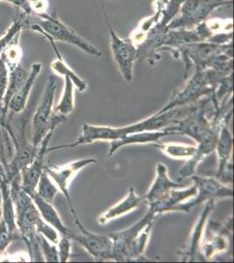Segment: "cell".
Returning a JSON list of instances; mask_svg holds the SVG:
<instances>
[{
	"instance_id": "d6a6232c",
	"label": "cell",
	"mask_w": 234,
	"mask_h": 263,
	"mask_svg": "<svg viewBox=\"0 0 234 263\" xmlns=\"http://www.w3.org/2000/svg\"><path fill=\"white\" fill-rule=\"evenodd\" d=\"M21 239L20 234L17 233H12L7 227L6 222L2 217L0 219V258L3 255L6 248L9 247L10 244L15 239Z\"/></svg>"
},
{
	"instance_id": "e575fe53",
	"label": "cell",
	"mask_w": 234,
	"mask_h": 263,
	"mask_svg": "<svg viewBox=\"0 0 234 263\" xmlns=\"http://www.w3.org/2000/svg\"><path fill=\"white\" fill-rule=\"evenodd\" d=\"M72 239L68 236H63L59 239L57 243V249H58V255L60 262H68L72 251Z\"/></svg>"
},
{
	"instance_id": "e0dca14e",
	"label": "cell",
	"mask_w": 234,
	"mask_h": 263,
	"mask_svg": "<svg viewBox=\"0 0 234 263\" xmlns=\"http://www.w3.org/2000/svg\"><path fill=\"white\" fill-rule=\"evenodd\" d=\"M156 171H157L156 179L148 193L144 196L146 203L148 205L159 200L169 191H172V189H183L185 187L184 184L179 183V182H173L169 179L168 170L165 164L158 163L156 167Z\"/></svg>"
},
{
	"instance_id": "f35d334b",
	"label": "cell",
	"mask_w": 234,
	"mask_h": 263,
	"mask_svg": "<svg viewBox=\"0 0 234 263\" xmlns=\"http://www.w3.org/2000/svg\"><path fill=\"white\" fill-rule=\"evenodd\" d=\"M169 0H157V3H156V8H160L163 10V7L165 6L167 2Z\"/></svg>"
},
{
	"instance_id": "ab89813d",
	"label": "cell",
	"mask_w": 234,
	"mask_h": 263,
	"mask_svg": "<svg viewBox=\"0 0 234 263\" xmlns=\"http://www.w3.org/2000/svg\"><path fill=\"white\" fill-rule=\"evenodd\" d=\"M3 179H7V176H6V171L4 168L3 165L0 163V180Z\"/></svg>"
},
{
	"instance_id": "7402d4cb",
	"label": "cell",
	"mask_w": 234,
	"mask_h": 263,
	"mask_svg": "<svg viewBox=\"0 0 234 263\" xmlns=\"http://www.w3.org/2000/svg\"><path fill=\"white\" fill-rule=\"evenodd\" d=\"M45 38L48 39V42H50L51 45L54 48V53H55L57 57L56 59L53 63H51L50 67L53 72L55 73L57 76L68 77L73 82L74 86L76 87L78 90H80V92L86 90L87 88H88L87 82L81 79L74 70H72L69 66L67 65V63L63 60L62 55L60 54L59 51L58 50L54 40L51 39L49 37H45Z\"/></svg>"
},
{
	"instance_id": "74e56055",
	"label": "cell",
	"mask_w": 234,
	"mask_h": 263,
	"mask_svg": "<svg viewBox=\"0 0 234 263\" xmlns=\"http://www.w3.org/2000/svg\"><path fill=\"white\" fill-rule=\"evenodd\" d=\"M10 115H11V112L6 110L5 105H4L3 101L0 100V126L6 127L10 119Z\"/></svg>"
},
{
	"instance_id": "cb8c5ba5",
	"label": "cell",
	"mask_w": 234,
	"mask_h": 263,
	"mask_svg": "<svg viewBox=\"0 0 234 263\" xmlns=\"http://www.w3.org/2000/svg\"><path fill=\"white\" fill-rule=\"evenodd\" d=\"M8 69H9V84H8L6 95L3 99V104L7 111H9L8 105L12 97L18 91L21 85L24 84L29 74V72L27 71L21 64L14 66Z\"/></svg>"
},
{
	"instance_id": "f546056e",
	"label": "cell",
	"mask_w": 234,
	"mask_h": 263,
	"mask_svg": "<svg viewBox=\"0 0 234 263\" xmlns=\"http://www.w3.org/2000/svg\"><path fill=\"white\" fill-rule=\"evenodd\" d=\"M19 37H20V33L15 37L12 43L8 46V48H6V50L4 51L2 54L0 55L8 69L21 64V59H22L23 53H22V49L19 46Z\"/></svg>"
},
{
	"instance_id": "d590c367",
	"label": "cell",
	"mask_w": 234,
	"mask_h": 263,
	"mask_svg": "<svg viewBox=\"0 0 234 263\" xmlns=\"http://www.w3.org/2000/svg\"><path fill=\"white\" fill-rule=\"evenodd\" d=\"M9 84V69L0 57V100L3 101Z\"/></svg>"
},
{
	"instance_id": "ba28073f",
	"label": "cell",
	"mask_w": 234,
	"mask_h": 263,
	"mask_svg": "<svg viewBox=\"0 0 234 263\" xmlns=\"http://www.w3.org/2000/svg\"><path fill=\"white\" fill-rule=\"evenodd\" d=\"M193 182L197 187V193L190 201H186L180 203L172 209L173 212L188 213L199 205L200 203L206 202L210 199L219 198H231L233 197V189L231 186L225 185L220 180L214 177H203L198 175H193Z\"/></svg>"
},
{
	"instance_id": "52a82bcc",
	"label": "cell",
	"mask_w": 234,
	"mask_h": 263,
	"mask_svg": "<svg viewBox=\"0 0 234 263\" xmlns=\"http://www.w3.org/2000/svg\"><path fill=\"white\" fill-rule=\"evenodd\" d=\"M231 5L232 0H185L181 6L179 16L169 22L166 30L193 29L206 21L215 10Z\"/></svg>"
},
{
	"instance_id": "d6986e66",
	"label": "cell",
	"mask_w": 234,
	"mask_h": 263,
	"mask_svg": "<svg viewBox=\"0 0 234 263\" xmlns=\"http://www.w3.org/2000/svg\"><path fill=\"white\" fill-rule=\"evenodd\" d=\"M42 64L40 63H34L29 71L28 77H27L24 84L21 85L20 88L18 89V91L15 93L10 100L8 108L9 111L13 114H20L25 111L26 106H27V101L29 99V95L32 89H33V84L35 83L36 79L41 71Z\"/></svg>"
},
{
	"instance_id": "277c9868",
	"label": "cell",
	"mask_w": 234,
	"mask_h": 263,
	"mask_svg": "<svg viewBox=\"0 0 234 263\" xmlns=\"http://www.w3.org/2000/svg\"><path fill=\"white\" fill-rule=\"evenodd\" d=\"M226 76L228 75L212 69H195L189 81L173 92L168 103L158 112L192 105L203 98L212 96L220 82Z\"/></svg>"
},
{
	"instance_id": "1f68e13d",
	"label": "cell",
	"mask_w": 234,
	"mask_h": 263,
	"mask_svg": "<svg viewBox=\"0 0 234 263\" xmlns=\"http://www.w3.org/2000/svg\"><path fill=\"white\" fill-rule=\"evenodd\" d=\"M37 240H38L39 250L41 252L45 261L59 262V255H58L56 244L50 242L46 237L39 233L37 234Z\"/></svg>"
},
{
	"instance_id": "8d00e7d4",
	"label": "cell",
	"mask_w": 234,
	"mask_h": 263,
	"mask_svg": "<svg viewBox=\"0 0 234 263\" xmlns=\"http://www.w3.org/2000/svg\"><path fill=\"white\" fill-rule=\"evenodd\" d=\"M28 3L32 12L35 13L37 17L47 13L49 6L48 0H28Z\"/></svg>"
},
{
	"instance_id": "44dd1931",
	"label": "cell",
	"mask_w": 234,
	"mask_h": 263,
	"mask_svg": "<svg viewBox=\"0 0 234 263\" xmlns=\"http://www.w3.org/2000/svg\"><path fill=\"white\" fill-rule=\"evenodd\" d=\"M169 136L168 133L163 129L159 131H147L136 133L127 135L121 140L110 141V149L109 156H112L118 151L121 147L127 145L134 144L157 143L160 141L161 138Z\"/></svg>"
},
{
	"instance_id": "2e32d148",
	"label": "cell",
	"mask_w": 234,
	"mask_h": 263,
	"mask_svg": "<svg viewBox=\"0 0 234 263\" xmlns=\"http://www.w3.org/2000/svg\"><path fill=\"white\" fill-rule=\"evenodd\" d=\"M145 197H140L135 192L133 187L130 188L129 194L121 202L115 204L114 206L106 211L98 218V223L101 226H105L109 222L120 218L122 216L131 213L134 210L137 209L142 203H145Z\"/></svg>"
},
{
	"instance_id": "ac0fdd59",
	"label": "cell",
	"mask_w": 234,
	"mask_h": 263,
	"mask_svg": "<svg viewBox=\"0 0 234 263\" xmlns=\"http://www.w3.org/2000/svg\"><path fill=\"white\" fill-rule=\"evenodd\" d=\"M233 138L231 133L228 129L227 124L223 125L220 129V135L217 142L216 148L219 158V167L217 172V179H221L225 177L227 171L231 173V164L230 163L231 153H232Z\"/></svg>"
},
{
	"instance_id": "8992f818",
	"label": "cell",
	"mask_w": 234,
	"mask_h": 263,
	"mask_svg": "<svg viewBox=\"0 0 234 263\" xmlns=\"http://www.w3.org/2000/svg\"><path fill=\"white\" fill-rule=\"evenodd\" d=\"M38 18L39 21L30 26L31 30L40 33L44 37H49L54 42L58 41L75 46L93 57H101V51L79 35L71 27L64 24L55 14L44 13L38 16Z\"/></svg>"
},
{
	"instance_id": "7c38bea8",
	"label": "cell",
	"mask_w": 234,
	"mask_h": 263,
	"mask_svg": "<svg viewBox=\"0 0 234 263\" xmlns=\"http://www.w3.org/2000/svg\"><path fill=\"white\" fill-rule=\"evenodd\" d=\"M54 131H50L45 136L38 147L35 156L32 162L25 170L21 171V188L31 195L36 191V187L39 182V177L44 172L45 161L48 153V144L53 136Z\"/></svg>"
},
{
	"instance_id": "ffe728a7",
	"label": "cell",
	"mask_w": 234,
	"mask_h": 263,
	"mask_svg": "<svg viewBox=\"0 0 234 263\" xmlns=\"http://www.w3.org/2000/svg\"><path fill=\"white\" fill-rule=\"evenodd\" d=\"M29 196L45 221L50 224L51 227H53L55 230L58 231L62 236H70L73 231L66 227L65 224L63 223L62 219L59 217V213L53 206L52 203H48L44 199H42L41 197L38 196L36 192H33Z\"/></svg>"
},
{
	"instance_id": "8fae6325",
	"label": "cell",
	"mask_w": 234,
	"mask_h": 263,
	"mask_svg": "<svg viewBox=\"0 0 234 263\" xmlns=\"http://www.w3.org/2000/svg\"><path fill=\"white\" fill-rule=\"evenodd\" d=\"M97 163V160L95 158L80 159L75 162H69L61 166H45V171L48 174L51 179L54 181L55 185L59 189V192H61L69 203V208L73 216L77 215L74 204L72 203L71 197L69 194V187L72 181L79 171L83 167L90 164Z\"/></svg>"
},
{
	"instance_id": "30bf717a",
	"label": "cell",
	"mask_w": 234,
	"mask_h": 263,
	"mask_svg": "<svg viewBox=\"0 0 234 263\" xmlns=\"http://www.w3.org/2000/svg\"><path fill=\"white\" fill-rule=\"evenodd\" d=\"M104 17L106 20L110 34V47L113 58L117 68L121 72L125 81L131 82L133 78V67L137 59V48L130 38L121 39L115 32L103 8Z\"/></svg>"
},
{
	"instance_id": "5bb4252c",
	"label": "cell",
	"mask_w": 234,
	"mask_h": 263,
	"mask_svg": "<svg viewBox=\"0 0 234 263\" xmlns=\"http://www.w3.org/2000/svg\"><path fill=\"white\" fill-rule=\"evenodd\" d=\"M215 205L214 199L205 202V206L202 212L201 215L199 217V220L195 224V228L193 229L190 236V242L186 248L180 253V258L182 261H204L200 254V246H201L202 239L204 236V230L205 224L210 213L214 210Z\"/></svg>"
},
{
	"instance_id": "9c48e42d",
	"label": "cell",
	"mask_w": 234,
	"mask_h": 263,
	"mask_svg": "<svg viewBox=\"0 0 234 263\" xmlns=\"http://www.w3.org/2000/svg\"><path fill=\"white\" fill-rule=\"evenodd\" d=\"M74 218L80 233L72 232L69 238L85 248L96 261L114 260V245L111 237L90 233L84 228L77 215L74 216Z\"/></svg>"
},
{
	"instance_id": "4fadbf2b",
	"label": "cell",
	"mask_w": 234,
	"mask_h": 263,
	"mask_svg": "<svg viewBox=\"0 0 234 263\" xmlns=\"http://www.w3.org/2000/svg\"><path fill=\"white\" fill-rule=\"evenodd\" d=\"M211 232L207 236H203L200 254L203 260H209L214 259L215 256L220 254H225L228 251L231 247L230 239L227 236L228 233H231V219L228 224L220 228L219 230V224L216 227L211 226Z\"/></svg>"
},
{
	"instance_id": "f1b7e54d",
	"label": "cell",
	"mask_w": 234,
	"mask_h": 263,
	"mask_svg": "<svg viewBox=\"0 0 234 263\" xmlns=\"http://www.w3.org/2000/svg\"><path fill=\"white\" fill-rule=\"evenodd\" d=\"M35 192L42 199L50 203H53L55 196L59 192V189L55 185L54 181L51 179V177L48 176V174L45 171V170L44 172L39 177Z\"/></svg>"
},
{
	"instance_id": "9a60e30c",
	"label": "cell",
	"mask_w": 234,
	"mask_h": 263,
	"mask_svg": "<svg viewBox=\"0 0 234 263\" xmlns=\"http://www.w3.org/2000/svg\"><path fill=\"white\" fill-rule=\"evenodd\" d=\"M197 193L195 183L188 188L183 190L172 189L167 194L164 195L159 200L148 205V210L156 215L172 213V209L180 203L192 199Z\"/></svg>"
},
{
	"instance_id": "7a4b0ae2",
	"label": "cell",
	"mask_w": 234,
	"mask_h": 263,
	"mask_svg": "<svg viewBox=\"0 0 234 263\" xmlns=\"http://www.w3.org/2000/svg\"><path fill=\"white\" fill-rule=\"evenodd\" d=\"M14 203L15 220L21 239L27 245L31 261H45L37 240L36 224L40 217L39 211L27 192L21 188V177L9 182Z\"/></svg>"
},
{
	"instance_id": "83f0119b",
	"label": "cell",
	"mask_w": 234,
	"mask_h": 263,
	"mask_svg": "<svg viewBox=\"0 0 234 263\" xmlns=\"http://www.w3.org/2000/svg\"><path fill=\"white\" fill-rule=\"evenodd\" d=\"M14 143L8 130L3 126H0V163L6 167L9 164L14 156Z\"/></svg>"
},
{
	"instance_id": "6da1fadb",
	"label": "cell",
	"mask_w": 234,
	"mask_h": 263,
	"mask_svg": "<svg viewBox=\"0 0 234 263\" xmlns=\"http://www.w3.org/2000/svg\"><path fill=\"white\" fill-rule=\"evenodd\" d=\"M190 107L192 105H185L182 107L173 108L164 112H157L153 116L150 117L142 121L132 124L130 126H122V127L93 126L89 124H84L82 134L74 143L48 147V152L71 148V147L73 148L80 145L91 144L95 141H117L126 137L127 135L141 133V132L163 130L168 126L176 125L178 122V120L189 112Z\"/></svg>"
},
{
	"instance_id": "60d3db41",
	"label": "cell",
	"mask_w": 234,
	"mask_h": 263,
	"mask_svg": "<svg viewBox=\"0 0 234 263\" xmlns=\"http://www.w3.org/2000/svg\"><path fill=\"white\" fill-rule=\"evenodd\" d=\"M1 217H2V213H1V211H0V219H1Z\"/></svg>"
},
{
	"instance_id": "4316f807",
	"label": "cell",
	"mask_w": 234,
	"mask_h": 263,
	"mask_svg": "<svg viewBox=\"0 0 234 263\" xmlns=\"http://www.w3.org/2000/svg\"><path fill=\"white\" fill-rule=\"evenodd\" d=\"M64 78H65V87L63 90L62 96L60 98L59 104L54 107V111L57 114L67 116L68 114H72L75 107L74 85L68 77H64Z\"/></svg>"
},
{
	"instance_id": "4dcf8cb0",
	"label": "cell",
	"mask_w": 234,
	"mask_h": 263,
	"mask_svg": "<svg viewBox=\"0 0 234 263\" xmlns=\"http://www.w3.org/2000/svg\"><path fill=\"white\" fill-rule=\"evenodd\" d=\"M184 1L185 0H169L162 10L160 21L157 26L166 29V27L168 26L169 22L172 20H174L179 13L181 6L183 5Z\"/></svg>"
},
{
	"instance_id": "3957f363",
	"label": "cell",
	"mask_w": 234,
	"mask_h": 263,
	"mask_svg": "<svg viewBox=\"0 0 234 263\" xmlns=\"http://www.w3.org/2000/svg\"><path fill=\"white\" fill-rule=\"evenodd\" d=\"M157 217L158 215L148 210L143 218L131 228L109 234L114 245V260L116 261L145 260L144 252Z\"/></svg>"
},
{
	"instance_id": "d4e9b609",
	"label": "cell",
	"mask_w": 234,
	"mask_h": 263,
	"mask_svg": "<svg viewBox=\"0 0 234 263\" xmlns=\"http://www.w3.org/2000/svg\"><path fill=\"white\" fill-rule=\"evenodd\" d=\"M155 147L160 149L166 156L173 159L189 160L197 152V146L179 143H155Z\"/></svg>"
},
{
	"instance_id": "603a6c76",
	"label": "cell",
	"mask_w": 234,
	"mask_h": 263,
	"mask_svg": "<svg viewBox=\"0 0 234 263\" xmlns=\"http://www.w3.org/2000/svg\"><path fill=\"white\" fill-rule=\"evenodd\" d=\"M0 193H1V213L2 218L6 222L12 233L17 232V226L15 220L14 203L12 200L11 187L7 179L0 180Z\"/></svg>"
},
{
	"instance_id": "5b68a950",
	"label": "cell",
	"mask_w": 234,
	"mask_h": 263,
	"mask_svg": "<svg viewBox=\"0 0 234 263\" xmlns=\"http://www.w3.org/2000/svg\"><path fill=\"white\" fill-rule=\"evenodd\" d=\"M57 78L55 76L48 78V84L45 89L41 100L39 102L32 119V143L36 147L45 136L50 131H54L57 126L67 121V116L57 114L54 111V95L57 89Z\"/></svg>"
},
{
	"instance_id": "484cf974",
	"label": "cell",
	"mask_w": 234,
	"mask_h": 263,
	"mask_svg": "<svg viewBox=\"0 0 234 263\" xmlns=\"http://www.w3.org/2000/svg\"><path fill=\"white\" fill-rule=\"evenodd\" d=\"M28 17L29 16L25 14L24 12H20L13 20L6 33L0 38V55L6 48H8V46L12 43L15 37L21 33L22 29L27 27Z\"/></svg>"
},
{
	"instance_id": "836d02e7",
	"label": "cell",
	"mask_w": 234,
	"mask_h": 263,
	"mask_svg": "<svg viewBox=\"0 0 234 263\" xmlns=\"http://www.w3.org/2000/svg\"><path fill=\"white\" fill-rule=\"evenodd\" d=\"M36 230H37V233H40L43 236L46 237L50 242L57 244L59 241V236H58L57 231L53 227H51L50 224L45 221L44 219L41 218V216L39 217L37 221Z\"/></svg>"
}]
</instances>
